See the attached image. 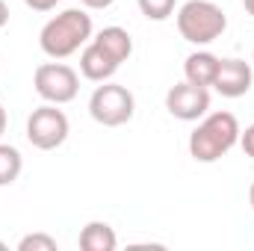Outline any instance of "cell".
<instances>
[{
	"label": "cell",
	"instance_id": "6da1fadb",
	"mask_svg": "<svg viewBox=\"0 0 254 251\" xmlns=\"http://www.w3.org/2000/svg\"><path fill=\"white\" fill-rule=\"evenodd\" d=\"M92 33H95V27H92V15L86 9H65L42 27L39 48L51 60H68L92 42Z\"/></svg>",
	"mask_w": 254,
	"mask_h": 251
},
{
	"label": "cell",
	"instance_id": "7a4b0ae2",
	"mask_svg": "<svg viewBox=\"0 0 254 251\" xmlns=\"http://www.w3.org/2000/svg\"><path fill=\"white\" fill-rule=\"evenodd\" d=\"M240 142V122L234 113H207L190 133V157L195 163H216Z\"/></svg>",
	"mask_w": 254,
	"mask_h": 251
},
{
	"label": "cell",
	"instance_id": "3957f363",
	"mask_svg": "<svg viewBox=\"0 0 254 251\" xmlns=\"http://www.w3.org/2000/svg\"><path fill=\"white\" fill-rule=\"evenodd\" d=\"M228 30V15L213 0H187L178 9V33L190 45H210Z\"/></svg>",
	"mask_w": 254,
	"mask_h": 251
},
{
	"label": "cell",
	"instance_id": "277c9868",
	"mask_svg": "<svg viewBox=\"0 0 254 251\" xmlns=\"http://www.w3.org/2000/svg\"><path fill=\"white\" fill-rule=\"evenodd\" d=\"M136 113V98L122 83H101L89 98V116L104 127H122Z\"/></svg>",
	"mask_w": 254,
	"mask_h": 251
},
{
	"label": "cell",
	"instance_id": "5b68a950",
	"mask_svg": "<svg viewBox=\"0 0 254 251\" xmlns=\"http://www.w3.org/2000/svg\"><path fill=\"white\" fill-rule=\"evenodd\" d=\"M33 86H36V95L45 101V104H71L80 92V74L71 68V65L60 63H42L33 71Z\"/></svg>",
	"mask_w": 254,
	"mask_h": 251
},
{
	"label": "cell",
	"instance_id": "8992f818",
	"mask_svg": "<svg viewBox=\"0 0 254 251\" xmlns=\"http://www.w3.org/2000/svg\"><path fill=\"white\" fill-rule=\"evenodd\" d=\"M68 133H71L68 116L57 104H42L27 119V139L39 151H57L60 145H65Z\"/></svg>",
	"mask_w": 254,
	"mask_h": 251
},
{
	"label": "cell",
	"instance_id": "52a82bcc",
	"mask_svg": "<svg viewBox=\"0 0 254 251\" xmlns=\"http://www.w3.org/2000/svg\"><path fill=\"white\" fill-rule=\"evenodd\" d=\"M166 110L178 122H201L210 110V92L204 86H195L190 80L175 83L166 92Z\"/></svg>",
	"mask_w": 254,
	"mask_h": 251
},
{
	"label": "cell",
	"instance_id": "ba28073f",
	"mask_svg": "<svg viewBox=\"0 0 254 251\" xmlns=\"http://www.w3.org/2000/svg\"><path fill=\"white\" fill-rule=\"evenodd\" d=\"M252 83H254L252 65L246 63V60L231 57V60H222V63H219V74H216V80H213V89H216L222 98H243V95L252 89Z\"/></svg>",
	"mask_w": 254,
	"mask_h": 251
},
{
	"label": "cell",
	"instance_id": "9c48e42d",
	"mask_svg": "<svg viewBox=\"0 0 254 251\" xmlns=\"http://www.w3.org/2000/svg\"><path fill=\"white\" fill-rule=\"evenodd\" d=\"M116 71H119V63H116L101 45L89 42V45L83 48V54H80V74H83L86 80H92V83H107V80H113Z\"/></svg>",
	"mask_w": 254,
	"mask_h": 251
},
{
	"label": "cell",
	"instance_id": "30bf717a",
	"mask_svg": "<svg viewBox=\"0 0 254 251\" xmlns=\"http://www.w3.org/2000/svg\"><path fill=\"white\" fill-rule=\"evenodd\" d=\"M219 57L216 54H210V51H195L187 57V63H184V77L195 83V86H213V80H216V74H219Z\"/></svg>",
	"mask_w": 254,
	"mask_h": 251
},
{
	"label": "cell",
	"instance_id": "8fae6325",
	"mask_svg": "<svg viewBox=\"0 0 254 251\" xmlns=\"http://www.w3.org/2000/svg\"><path fill=\"white\" fill-rule=\"evenodd\" d=\"M95 45H101L116 63L122 65L130 60V54H133V39H130V33H127L125 27H104L95 39H92Z\"/></svg>",
	"mask_w": 254,
	"mask_h": 251
},
{
	"label": "cell",
	"instance_id": "7c38bea8",
	"mask_svg": "<svg viewBox=\"0 0 254 251\" xmlns=\"http://www.w3.org/2000/svg\"><path fill=\"white\" fill-rule=\"evenodd\" d=\"M119 237L107 222H89L80 231V249L83 251H116Z\"/></svg>",
	"mask_w": 254,
	"mask_h": 251
},
{
	"label": "cell",
	"instance_id": "4fadbf2b",
	"mask_svg": "<svg viewBox=\"0 0 254 251\" xmlns=\"http://www.w3.org/2000/svg\"><path fill=\"white\" fill-rule=\"evenodd\" d=\"M24 169V157L15 145H3L0 142V187H12L21 178Z\"/></svg>",
	"mask_w": 254,
	"mask_h": 251
},
{
	"label": "cell",
	"instance_id": "5bb4252c",
	"mask_svg": "<svg viewBox=\"0 0 254 251\" xmlns=\"http://www.w3.org/2000/svg\"><path fill=\"white\" fill-rule=\"evenodd\" d=\"M136 3L148 21H166L175 12V0H136Z\"/></svg>",
	"mask_w": 254,
	"mask_h": 251
},
{
	"label": "cell",
	"instance_id": "9a60e30c",
	"mask_svg": "<svg viewBox=\"0 0 254 251\" xmlns=\"http://www.w3.org/2000/svg\"><path fill=\"white\" fill-rule=\"evenodd\" d=\"M57 249H60L57 240L48 237V234H27L18 243V251H57Z\"/></svg>",
	"mask_w": 254,
	"mask_h": 251
},
{
	"label": "cell",
	"instance_id": "2e32d148",
	"mask_svg": "<svg viewBox=\"0 0 254 251\" xmlns=\"http://www.w3.org/2000/svg\"><path fill=\"white\" fill-rule=\"evenodd\" d=\"M240 145H243L246 157H252L254 160V125H249L246 130H240Z\"/></svg>",
	"mask_w": 254,
	"mask_h": 251
},
{
	"label": "cell",
	"instance_id": "e0dca14e",
	"mask_svg": "<svg viewBox=\"0 0 254 251\" xmlns=\"http://www.w3.org/2000/svg\"><path fill=\"white\" fill-rule=\"evenodd\" d=\"M33 12H51V9H57V3L60 0H24Z\"/></svg>",
	"mask_w": 254,
	"mask_h": 251
},
{
	"label": "cell",
	"instance_id": "ac0fdd59",
	"mask_svg": "<svg viewBox=\"0 0 254 251\" xmlns=\"http://www.w3.org/2000/svg\"><path fill=\"white\" fill-rule=\"evenodd\" d=\"M80 3H83L86 9H110L116 0H80Z\"/></svg>",
	"mask_w": 254,
	"mask_h": 251
},
{
	"label": "cell",
	"instance_id": "d6986e66",
	"mask_svg": "<svg viewBox=\"0 0 254 251\" xmlns=\"http://www.w3.org/2000/svg\"><path fill=\"white\" fill-rule=\"evenodd\" d=\"M9 24V6H6V0H0V30Z\"/></svg>",
	"mask_w": 254,
	"mask_h": 251
},
{
	"label": "cell",
	"instance_id": "ffe728a7",
	"mask_svg": "<svg viewBox=\"0 0 254 251\" xmlns=\"http://www.w3.org/2000/svg\"><path fill=\"white\" fill-rule=\"evenodd\" d=\"M6 125H9V116H6V110H3V104H0V136L6 133Z\"/></svg>",
	"mask_w": 254,
	"mask_h": 251
},
{
	"label": "cell",
	"instance_id": "44dd1931",
	"mask_svg": "<svg viewBox=\"0 0 254 251\" xmlns=\"http://www.w3.org/2000/svg\"><path fill=\"white\" fill-rule=\"evenodd\" d=\"M243 6H246V12L254 18V0H243Z\"/></svg>",
	"mask_w": 254,
	"mask_h": 251
},
{
	"label": "cell",
	"instance_id": "7402d4cb",
	"mask_svg": "<svg viewBox=\"0 0 254 251\" xmlns=\"http://www.w3.org/2000/svg\"><path fill=\"white\" fill-rule=\"evenodd\" d=\"M249 204H252V210H254V181H252V189H249Z\"/></svg>",
	"mask_w": 254,
	"mask_h": 251
},
{
	"label": "cell",
	"instance_id": "603a6c76",
	"mask_svg": "<svg viewBox=\"0 0 254 251\" xmlns=\"http://www.w3.org/2000/svg\"><path fill=\"white\" fill-rule=\"evenodd\" d=\"M0 251H9V246H6V243H0Z\"/></svg>",
	"mask_w": 254,
	"mask_h": 251
},
{
	"label": "cell",
	"instance_id": "cb8c5ba5",
	"mask_svg": "<svg viewBox=\"0 0 254 251\" xmlns=\"http://www.w3.org/2000/svg\"><path fill=\"white\" fill-rule=\"evenodd\" d=\"M252 63H254V57H252Z\"/></svg>",
	"mask_w": 254,
	"mask_h": 251
}]
</instances>
